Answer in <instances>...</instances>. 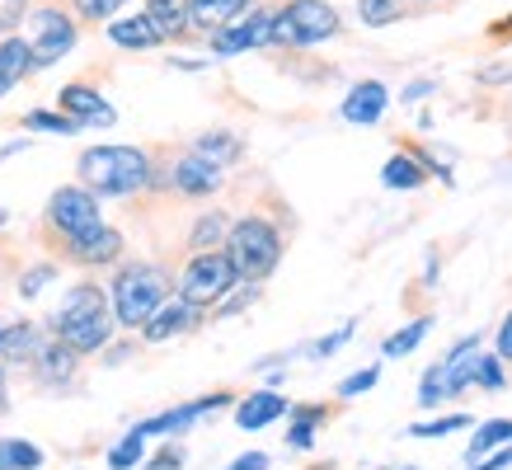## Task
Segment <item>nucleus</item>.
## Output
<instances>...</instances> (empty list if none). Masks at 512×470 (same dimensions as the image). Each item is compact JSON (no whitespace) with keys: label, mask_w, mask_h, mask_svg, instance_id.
Returning <instances> with one entry per match:
<instances>
[{"label":"nucleus","mask_w":512,"mask_h":470,"mask_svg":"<svg viewBox=\"0 0 512 470\" xmlns=\"http://www.w3.org/2000/svg\"><path fill=\"white\" fill-rule=\"evenodd\" d=\"M76 174L94 198H137V193H151L156 156L141 146H90L80 151Z\"/></svg>","instance_id":"obj_1"},{"label":"nucleus","mask_w":512,"mask_h":470,"mask_svg":"<svg viewBox=\"0 0 512 470\" xmlns=\"http://www.w3.org/2000/svg\"><path fill=\"white\" fill-rule=\"evenodd\" d=\"M52 339L71 344L76 353H99L113 339V306L99 282H76L52 315Z\"/></svg>","instance_id":"obj_2"},{"label":"nucleus","mask_w":512,"mask_h":470,"mask_svg":"<svg viewBox=\"0 0 512 470\" xmlns=\"http://www.w3.org/2000/svg\"><path fill=\"white\" fill-rule=\"evenodd\" d=\"M170 297H174L170 273H165L160 264H141V259H132V264H123L118 273H113V287H109L113 325L141 329Z\"/></svg>","instance_id":"obj_3"},{"label":"nucleus","mask_w":512,"mask_h":470,"mask_svg":"<svg viewBox=\"0 0 512 470\" xmlns=\"http://www.w3.org/2000/svg\"><path fill=\"white\" fill-rule=\"evenodd\" d=\"M226 254H231V264H235V273H240V278L259 282V278H268V273L278 268V259H282V231L268 217L249 212V217H240L231 231H226Z\"/></svg>","instance_id":"obj_4"},{"label":"nucleus","mask_w":512,"mask_h":470,"mask_svg":"<svg viewBox=\"0 0 512 470\" xmlns=\"http://www.w3.org/2000/svg\"><path fill=\"white\" fill-rule=\"evenodd\" d=\"M339 10L329 0H287L282 10H273V33L268 43H282V47H315V43H329L339 33Z\"/></svg>","instance_id":"obj_5"},{"label":"nucleus","mask_w":512,"mask_h":470,"mask_svg":"<svg viewBox=\"0 0 512 470\" xmlns=\"http://www.w3.org/2000/svg\"><path fill=\"white\" fill-rule=\"evenodd\" d=\"M235 282H240V273H235L231 254L212 245V250H193V259H188L184 273H179V292H174V297H184L188 306L207 311V306H217V301L231 292Z\"/></svg>","instance_id":"obj_6"},{"label":"nucleus","mask_w":512,"mask_h":470,"mask_svg":"<svg viewBox=\"0 0 512 470\" xmlns=\"http://www.w3.org/2000/svg\"><path fill=\"white\" fill-rule=\"evenodd\" d=\"M80 38V19L66 10V5H38L29 10V52H33V71H43V66H57L76 47Z\"/></svg>","instance_id":"obj_7"},{"label":"nucleus","mask_w":512,"mask_h":470,"mask_svg":"<svg viewBox=\"0 0 512 470\" xmlns=\"http://www.w3.org/2000/svg\"><path fill=\"white\" fill-rule=\"evenodd\" d=\"M94 226H104V217H99V198L85 184H66L47 198V212H43L47 240H71V235H85Z\"/></svg>","instance_id":"obj_8"},{"label":"nucleus","mask_w":512,"mask_h":470,"mask_svg":"<svg viewBox=\"0 0 512 470\" xmlns=\"http://www.w3.org/2000/svg\"><path fill=\"white\" fill-rule=\"evenodd\" d=\"M475 358H480V339L470 334V339H461V344L451 348L442 367H428V372H423L419 405L433 409V405H442V400H451V395L466 391L470 381H475Z\"/></svg>","instance_id":"obj_9"},{"label":"nucleus","mask_w":512,"mask_h":470,"mask_svg":"<svg viewBox=\"0 0 512 470\" xmlns=\"http://www.w3.org/2000/svg\"><path fill=\"white\" fill-rule=\"evenodd\" d=\"M226 170H217L212 160H202L193 146L188 151H179V156L160 170L156 165V179H151V188H170L174 198H212L226 179H221Z\"/></svg>","instance_id":"obj_10"},{"label":"nucleus","mask_w":512,"mask_h":470,"mask_svg":"<svg viewBox=\"0 0 512 470\" xmlns=\"http://www.w3.org/2000/svg\"><path fill=\"white\" fill-rule=\"evenodd\" d=\"M52 250L80 268H104V264H118V254H123V231L94 226V231L71 235V240H52Z\"/></svg>","instance_id":"obj_11"},{"label":"nucleus","mask_w":512,"mask_h":470,"mask_svg":"<svg viewBox=\"0 0 512 470\" xmlns=\"http://www.w3.org/2000/svg\"><path fill=\"white\" fill-rule=\"evenodd\" d=\"M268 33H273V10H249L235 24L212 33V52L217 57H235V52H249V47H264Z\"/></svg>","instance_id":"obj_12"},{"label":"nucleus","mask_w":512,"mask_h":470,"mask_svg":"<svg viewBox=\"0 0 512 470\" xmlns=\"http://www.w3.org/2000/svg\"><path fill=\"white\" fill-rule=\"evenodd\" d=\"M57 109H62L66 118H76L80 127H113L118 123V109H109V99L99 90H90V85H80V80H71V85L57 94Z\"/></svg>","instance_id":"obj_13"},{"label":"nucleus","mask_w":512,"mask_h":470,"mask_svg":"<svg viewBox=\"0 0 512 470\" xmlns=\"http://www.w3.org/2000/svg\"><path fill=\"white\" fill-rule=\"evenodd\" d=\"M198 325H202L198 306H188L184 297H170L151 320H146V325H141V334H146V344H165V339L184 334V329H198Z\"/></svg>","instance_id":"obj_14"},{"label":"nucleus","mask_w":512,"mask_h":470,"mask_svg":"<svg viewBox=\"0 0 512 470\" xmlns=\"http://www.w3.org/2000/svg\"><path fill=\"white\" fill-rule=\"evenodd\" d=\"M390 104V90L381 80H357L348 99H343V123H357V127H372L381 123V113Z\"/></svg>","instance_id":"obj_15"},{"label":"nucleus","mask_w":512,"mask_h":470,"mask_svg":"<svg viewBox=\"0 0 512 470\" xmlns=\"http://www.w3.org/2000/svg\"><path fill=\"white\" fill-rule=\"evenodd\" d=\"M249 5H254V0H188V29L212 38L217 29H226V24H235L240 15H249Z\"/></svg>","instance_id":"obj_16"},{"label":"nucleus","mask_w":512,"mask_h":470,"mask_svg":"<svg viewBox=\"0 0 512 470\" xmlns=\"http://www.w3.org/2000/svg\"><path fill=\"white\" fill-rule=\"evenodd\" d=\"M231 405V395H202V400H193V405H179L170 409V414H156V419L137 423L141 438H160V433H179V428H188L193 419H202V414H212V409Z\"/></svg>","instance_id":"obj_17"},{"label":"nucleus","mask_w":512,"mask_h":470,"mask_svg":"<svg viewBox=\"0 0 512 470\" xmlns=\"http://www.w3.org/2000/svg\"><path fill=\"white\" fill-rule=\"evenodd\" d=\"M33 362H38V381H47V386H66V381L76 376L80 353L71 344H62V339H47Z\"/></svg>","instance_id":"obj_18"},{"label":"nucleus","mask_w":512,"mask_h":470,"mask_svg":"<svg viewBox=\"0 0 512 470\" xmlns=\"http://www.w3.org/2000/svg\"><path fill=\"white\" fill-rule=\"evenodd\" d=\"M33 71V52H29V38H19V33H10V38H0V99L15 90L19 80Z\"/></svg>","instance_id":"obj_19"},{"label":"nucleus","mask_w":512,"mask_h":470,"mask_svg":"<svg viewBox=\"0 0 512 470\" xmlns=\"http://www.w3.org/2000/svg\"><path fill=\"white\" fill-rule=\"evenodd\" d=\"M282 414H287V400H282L278 391H259V395H249V400H240L235 423H240L245 433H254V428H268V423L282 419Z\"/></svg>","instance_id":"obj_20"},{"label":"nucleus","mask_w":512,"mask_h":470,"mask_svg":"<svg viewBox=\"0 0 512 470\" xmlns=\"http://www.w3.org/2000/svg\"><path fill=\"white\" fill-rule=\"evenodd\" d=\"M109 38L118 47H132V52H146V47H160V43H165V33L151 24V15L113 19V24H109Z\"/></svg>","instance_id":"obj_21"},{"label":"nucleus","mask_w":512,"mask_h":470,"mask_svg":"<svg viewBox=\"0 0 512 470\" xmlns=\"http://www.w3.org/2000/svg\"><path fill=\"white\" fill-rule=\"evenodd\" d=\"M43 344H47V334L38 325H10V329H0V362H33Z\"/></svg>","instance_id":"obj_22"},{"label":"nucleus","mask_w":512,"mask_h":470,"mask_svg":"<svg viewBox=\"0 0 512 470\" xmlns=\"http://www.w3.org/2000/svg\"><path fill=\"white\" fill-rule=\"evenodd\" d=\"M193 151H198L202 160H212L217 170H226V165H235V160L245 156V141L235 137V132H202V137L193 141Z\"/></svg>","instance_id":"obj_23"},{"label":"nucleus","mask_w":512,"mask_h":470,"mask_svg":"<svg viewBox=\"0 0 512 470\" xmlns=\"http://www.w3.org/2000/svg\"><path fill=\"white\" fill-rule=\"evenodd\" d=\"M146 15H151V24L165 33V43L193 33L188 29V0H146Z\"/></svg>","instance_id":"obj_24"},{"label":"nucleus","mask_w":512,"mask_h":470,"mask_svg":"<svg viewBox=\"0 0 512 470\" xmlns=\"http://www.w3.org/2000/svg\"><path fill=\"white\" fill-rule=\"evenodd\" d=\"M423 179H428V165H423L419 156H404V151H395V156L386 160V170H381V184H386V188H400V193L419 188Z\"/></svg>","instance_id":"obj_25"},{"label":"nucleus","mask_w":512,"mask_h":470,"mask_svg":"<svg viewBox=\"0 0 512 470\" xmlns=\"http://www.w3.org/2000/svg\"><path fill=\"white\" fill-rule=\"evenodd\" d=\"M512 438V419H489L475 428V438H470L466 447V461H480V456H489L494 447H503V442Z\"/></svg>","instance_id":"obj_26"},{"label":"nucleus","mask_w":512,"mask_h":470,"mask_svg":"<svg viewBox=\"0 0 512 470\" xmlns=\"http://www.w3.org/2000/svg\"><path fill=\"white\" fill-rule=\"evenodd\" d=\"M43 452L24 438H0V470H38Z\"/></svg>","instance_id":"obj_27"},{"label":"nucleus","mask_w":512,"mask_h":470,"mask_svg":"<svg viewBox=\"0 0 512 470\" xmlns=\"http://www.w3.org/2000/svg\"><path fill=\"white\" fill-rule=\"evenodd\" d=\"M428 329H433V315H419L414 325H404L400 334H390L386 344H381V353H386V358H404V353H414V348L428 339Z\"/></svg>","instance_id":"obj_28"},{"label":"nucleus","mask_w":512,"mask_h":470,"mask_svg":"<svg viewBox=\"0 0 512 470\" xmlns=\"http://www.w3.org/2000/svg\"><path fill=\"white\" fill-rule=\"evenodd\" d=\"M226 231H231L226 212H207V217H198V226L188 231V245H193V250H212L217 240H226Z\"/></svg>","instance_id":"obj_29"},{"label":"nucleus","mask_w":512,"mask_h":470,"mask_svg":"<svg viewBox=\"0 0 512 470\" xmlns=\"http://www.w3.org/2000/svg\"><path fill=\"white\" fill-rule=\"evenodd\" d=\"M24 127H29V132H57V137H76V132H80V123H76V118H66L62 109H57V113H52V109L24 113Z\"/></svg>","instance_id":"obj_30"},{"label":"nucleus","mask_w":512,"mask_h":470,"mask_svg":"<svg viewBox=\"0 0 512 470\" xmlns=\"http://www.w3.org/2000/svg\"><path fill=\"white\" fill-rule=\"evenodd\" d=\"M357 15H362L367 29H386L404 15V0H357Z\"/></svg>","instance_id":"obj_31"},{"label":"nucleus","mask_w":512,"mask_h":470,"mask_svg":"<svg viewBox=\"0 0 512 470\" xmlns=\"http://www.w3.org/2000/svg\"><path fill=\"white\" fill-rule=\"evenodd\" d=\"M508 381V372H503V358L498 353H480L475 358V386H484V391H498Z\"/></svg>","instance_id":"obj_32"},{"label":"nucleus","mask_w":512,"mask_h":470,"mask_svg":"<svg viewBox=\"0 0 512 470\" xmlns=\"http://www.w3.org/2000/svg\"><path fill=\"white\" fill-rule=\"evenodd\" d=\"M123 5L127 0H76V10H71V15H76L80 24H99V19H113Z\"/></svg>","instance_id":"obj_33"},{"label":"nucleus","mask_w":512,"mask_h":470,"mask_svg":"<svg viewBox=\"0 0 512 470\" xmlns=\"http://www.w3.org/2000/svg\"><path fill=\"white\" fill-rule=\"evenodd\" d=\"M141 442H146V438H141L137 428H132V433H127V438L109 452V466H113V470H132V466L141 461Z\"/></svg>","instance_id":"obj_34"},{"label":"nucleus","mask_w":512,"mask_h":470,"mask_svg":"<svg viewBox=\"0 0 512 470\" xmlns=\"http://www.w3.org/2000/svg\"><path fill=\"white\" fill-rule=\"evenodd\" d=\"M466 414H451V419H433V423H414V428H409V433H414V438H447V433H461V428H466Z\"/></svg>","instance_id":"obj_35"},{"label":"nucleus","mask_w":512,"mask_h":470,"mask_svg":"<svg viewBox=\"0 0 512 470\" xmlns=\"http://www.w3.org/2000/svg\"><path fill=\"white\" fill-rule=\"evenodd\" d=\"M376 381H381V367H367V372H357V376H343V381H339V395H343V400H353V395L372 391Z\"/></svg>","instance_id":"obj_36"},{"label":"nucleus","mask_w":512,"mask_h":470,"mask_svg":"<svg viewBox=\"0 0 512 470\" xmlns=\"http://www.w3.org/2000/svg\"><path fill=\"white\" fill-rule=\"evenodd\" d=\"M52 278H57V264H38V268H29V273L19 278V297H38V287H47Z\"/></svg>","instance_id":"obj_37"},{"label":"nucleus","mask_w":512,"mask_h":470,"mask_svg":"<svg viewBox=\"0 0 512 470\" xmlns=\"http://www.w3.org/2000/svg\"><path fill=\"white\" fill-rule=\"evenodd\" d=\"M287 442H292L296 452L315 447V423H311V419H296V423H292V433H287Z\"/></svg>","instance_id":"obj_38"},{"label":"nucleus","mask_w":512,"mask_h":470,"mask_svg":"<svg viewBox=\"0 0 512 470\" xmlns=\"http://www.w3.org/2000/svg\"><path fill=\"white\" fill-rule=\"evenodd\" d=\"M353 329H357V325H343V329H334L329 339H320V344H311V353H315V358H325V353H334V348H343V344H348V339H353Z\"/></svg>","instance_id":"obj_39"},{"label":"nucleus","mask_w":512,"mask_h":470,"mask_svg":"<svg viewBox=\"0 0 512 470\" xmlns=\"http://www.w3.org/2000/svg\"><path fill=\"white\" fill-rule=\"evenodd\" d=\"M512 466V438H508V447H494V456H480L470 470H508Z\"/></svg>","instance_id":"obj_40"},{"label":"nucleus","mask_w":512,"mask_h":470,"mask_svg":"<svg viewBox=\"0 0 512 470\" xmlns=\"http://www.w3.org/2000/svg\"><path fill=\"white\" fill-rule=\"evenodd\" d=\"M498 358L512 362V311H508V320H503V329H498Z\"/></svg>","instance_id":"obj_41"},{"label":"nucleus","mask_w":512,"mask_h":470,"mask_svg":"<svg viewBox=\"0 0 512 470\" xmlns=\"http://www.w3.org/2000/svg\"><path fill=\"white\" fill-rule=\"evenodd\" d=\"M226 470H268V456L264 452H249V456H240V461H231Z\"/></svg>","instance_id":"obj_42"},{"label":"nucleus","mask_w":512,"mask_h":470,"mask_svg":"<svg viewBox=\"0 0 512 470\" xmlns=\"http://www.w3.org/2000/svg\"><path fill=\"white\" fill-rule=\"evenodd\" d=\"M179 461H184V452H179V447H170V452H160L156 461H151V470H174Z\"/></svg>","instance_id":"obj_43"},{"label":"nucleus","mask_w":512,"mask_h":470,"mask_svg":"<svg viewBox=\"0 0 512 470\" xmlns=\"http://www.w3.org/2000/svg\"><path fill=\"white\" fill-rule=\"evenodd\" d=\"M423 94H433V80H414V85L404 90V104H414V99H423Z\"/></svg>","instance_id":"obj_44"},{"label":"nucleus","mask_w":512,"mask_h":470,"mask_svg":"<svg viewBox=\"0 0 512 470\" xmlns=\"http://www.w3.org/2000/svg\"><path fill=\"white\" fill-rule=\"evenodd\" d=\"M480 80L484 85H503V80H512V66L508 71H503V66H498V71H480Z\"/></svg>","instance_id":"obj_45"},{"label":"nucleus","mask_w":512,"mask_h":470,"mask_svg":"<svg viewBox=\"0 0 512 470\" xmlns=\"http://www.w3.org/2000/svg\"><path fill=\"white\" fill-rule=\"evenodd\" d=\"M24 146H29V141H10V146H0V160H5V156H19Z\"/></svg>","instance_id":"obj_46"},{"label":"nucleus","mask_w":512,"mask_h":470,"mask_svg":"<svg viewBox=\"0 0 512 470\" xmlns=\"http://www.w3.org/2000/svg\"><path fill=\"white\" fill-rule=\"evenodd\" d=\"M5 221H10V212H5V207H0V226H5Z\"/></svg>","instance_id":"obj_47"},{"label":"nucleus","mask_w":512,"mask_h":470,"mask_svg":"<svg viewBox=\"0 0 512 470\" xmlns=\"http://www.w3.org/2000/svg\"><path fill=\"white\" fill-rule=\"evenodd\" d=\"M0 29H5V19H0Z\"/></svg>","instance_id":"obj_48"},{"label":"nucleus","mask_w":512,"mask_h":470,"mask_svg":"<svg viewBox=\"0 0 512 470\" xmlns=\"http://www.w3.org/2000/svg\"><path fill=\"white\" fill-rule=\"evenodd\" d=\"M0 5H5V0H0Z\"/></svg>","instance_id":"obj_49"}]
</instances>
